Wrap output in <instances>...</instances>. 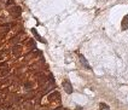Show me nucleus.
I'll return each instance as SVG.
<instances>
[{
  "label": "nucleus",
  "instance_id": "2",
  "mask_svg": "<svg viewBox=\"0 0 128 110\" xmlns=\"http://www.w3.org/2000/svg\"><path fill=\"white\" fill-rule=\"evenodd\" d=\"M80 60H81V63L85 66V68H87V69H91V66H90V64H88V62H87V59L82 56V54H80Z\"/></svg>",
  "mask_w": 128,
  "mask_h": 110
},
{
  "label": "nucleus",
  "instance_id": "1",
  "mask_svg": "<svg viewBox=\"0 0 128 110\" xmlns=\"http://www.w3.org/2000/svg\"><path fill=\"white\" fill-rule=\"evenodd\" d=\"M63 87L65 88V91H66L68 93H71V92H72V90H71V85H70V82H69L68 80L63 82Z\"/></svg>",
  "mask_w": 128,
  "mask_h": 110
}]
</instances>
